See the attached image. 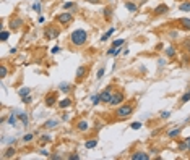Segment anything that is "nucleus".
<instances>
[{
    "instance_id": "1",
    "label": "nucleus",
    "mask_w": 190,
    "mask_h": 160,
    "mask_svg": "<svg viewBox=\"0 0 190 160\" xmlns=\"http://www.w3.org/2000/svg\"><path fill=\"white\" fill-rule=\"evenodd\" d=\"M70 42L72 45H77V47H81L88 42V32L84 29H75L70 34Z\"/></svg>"
},
{
    "instance_id": "2",
    "label": "nucleus",
    "mask_w": 190,
    "mask_h": 160,
    "mask_svg": "<svg viewBox=\"0 0 190 160\" xmlns=\"http://www.w3.org/2000/svg\"><path fill=\"white\" fill-rule=\"evenodd\" d=\"M133 113V104H120L119 107L116 108V118L117 120H125Z\"/></svg>"
},
{
    "instance_id": "3",
    "label": "nucleus",
    "mask_w": 190,
    "mask_h": 160,
    "mask_svg": "<svg viewBox=\"0 0 190 160\" xmlns=\"http://www.w3.org/2000/svg\"><path fill=\"white\" fill-rule=\"evenodd\" d=\"M123 102H125V94H123L122 91H116L112 94V97H111V100H109V105L111 107H119Z\"/></svg>"
},
{
    "instance_id": "4",
    "label": "nucleus",
    "mask_w": 190,
    "mask_h": 160,
    "mask_svg": "<svg viewBox=\"0 0 190 160\" xmlns=\"http://www.w3.org/2000/svg\"><path fill=\"white\" fill-rule=\"evenodd\" d=\"M57 23L59 25H62V26H68L73 21V15L70 13V11H62L60 15H57Z\"/></svg>"
},
{
    "instance_id": "5",
    "label": "nucleus",
    "mask_w": 190,
    "mask_h": 160,
    "mask_svg": "<svg viewBox=\"0 0 190 160\" xmlns=\"http://www.w3.org/2000/svg\"><path fill=\"white\" fill-rule=\"evenodd\" d=\"M59 36H60V29L55 28V26L46 28V31H44V37H46L47 41H50V39H57Z\"/></svg>"
},
{
    "instance_id": "6",
    "label": "nucleus",
    "mask_w": 190,
    "mask_h": 160,
    "mask_svg": "<svg viewBox=\"0 0 190 160\" xmlns=\"http://www.w3.org/2000/svg\"><path fill=\"white\" fill-rule=\"evenodd\" d=\"M112 94H114V86H107V87H106V89L101 92V102H102V104H109Z\"/></svg>"
},
{
    "instance_id": "7",
    "label": "nucleus",
    "mask_w": 190,
    "mask_h": 160,
    "mask_svg": "<svg viewBox=\"0 0 190 160\" xmlns=\"http://www.w3.org/2000/svg\"><path fill=\"white\" fill-rule=\"evenodd\" d=\"M23 18H20V16H15V18H11L10 20V31L11 32H15V31H18V29L23 26Z\"/></svg>"
},
{
    "instance_id": "8",
    "label": "nucleus",
    "mask_w": 190,
    "mask_h": 160,
    "mask_svg": "<svg viewBox=\"0 0 190 160\" xmlns=\"http://www.w3.org/2000/svg\"><path fill=\"white\" fill-rule=\"evenodd\" d=\"M89 68L86 65H81L77 68V74H75V78H77V81H83L84 78H86V74H88Z\"/></svg>"
},
{
    "instance_id": "9",
    "label": "nucleus",
    "mask_w": 190,
    "mask_h": 160,
    "mask_svg": "<svg viewBox=\"0 0 190 160\" xmlns=\"http://www.w3.org/2000/svg\"><path fill=\"white\" fill-rule=\"evenodd\" d=\"M44 104H46V107H54L55 104H59V102H57V92L47 94L46 99H44Z\"/></svg>"
},
{
    "instance_id": "10",
    "label": "nucleus",
    "mask_w": 190,
    "mask_h": 160,
    "mask_svg": "<svg viewBox=\"0 0 190 160\" xmlns=\"http://www.w3.org/2000/svg\"><path fill=\"white\" fill-rule=\"evenodd\" d=\"M151 11H153V15H155V16H159V15L167 13V11H169V7H167L166 4H161V5H158L155 10H151Z\"/></svg>"
},
{
    "instance_id": "11",
    "label": "nucleus",
    "mask_w": 190,
    "mask_h": 160,
    "mask_svg": "<svg viewBox=\"0 0 190 160\" xmlns=\"http://www.w3.org/2000/svg\"><path fill=\"white\" fill-rule=\"evenodd\" d=\"M132 160H150V154L146 152H135L130 155Z\"/></svg>"
},
{
    "instance_id": "12",
    "label": "nucleus",
    "mask_w": 190,
    "mask_h": 160,
    "mask_svg": "<svg viewBox=\"0 0 190 160\" xmlns=\"http://www.w3.org/2000/svg\"><path fill=\"white\" fill-rule=\"evenodd\" d=\"M77 129L80 133H86L89 129V125H88V121L86 120H80V121H77Z\"/></svg>"
},
{
    "instance_id": "13",
    "label": "nucleus",
    "mask_w": 190,
    "mask_h": 160,
    "mask_svg": "<svg viewBox=\"0 0 190 160\" xmlns=\"http://www.w3.org/2000/svg\"><path fill=\"white\" fill-rule=\"evenodd\" d=\"M179 25H180V28L182 29H185V31H190V18H180L179 20Z\"/></svg>"
},
{
    "instance_id": "14",
    "label": "nucleus",
    "mask_w": 190,
    "mask_h": 160,
    "mask_svg": "<svg viewBox=\"0 0 190 160\" xmlns=\"http://www.w3.org/2000/svg\"><path fill=\"white\" fill-rule=\"evenodd\" d=\"M70 105H72V99H62V100H59V107L60 108H62V110H63V108H68V107H70Z\"/></svg>"
},
{
    "instance_id": "15",
    "label": "nucleus",
    "mask_w": 190,
    "mask_h": 160,
    "mask_svg": "<svg viewBox=\"0 0 190 160\" xmlns=\"http://www.w3.org/2000/svg\"><path fill=\"white\" fill-rule=\"evenodd\" d=\"M96 146H98V139H96V138H93V139H88L86 142H84V147H86V149H94Z\"/></svg>"
},
{
    "instance_id": "16",
    "label": "nucleus",
    "mask_w": 190,
    "mask_h": 160,
    "mask_svg": "<svg viewBox=\"0 0 190 160\" xmlns=\"http://www.w3.org/2000/svg\"><path fill=\"white\" fill-rule=\"evenodd\" d=\"M123 5H125V8H127L128 11H132V13H135V11L138 10V7H137V5H135L133 2H128V0H127V2H125Z\"/></svg>"
},
{
    "instance_id": "17",
    "label": "nucleus",
    "mask_w": 190,
    "mask_h": 160,
    "mask_svg": "<svg viewBox=\"0 0 190 160\" xmlns=\"http://www.w3.org/2000/svg\"><path fill=\"white\" fill-rule=\"evenodd\" d=\"M164 53H166V57H167V58H172V57L176 55V49H174L172 45H169V47H166Z\"/></svg>"
},
{
    "instance_id": "18",
    "label": "nucleus",
    "mask_w": 190,
    "mask_h": 160,
    "mask_svg": "<svg viewBox=\"0 0 190 160\" xmlns=\"http://www.w3.org/2000/svg\"><path fill=\"white\" fill-rule=\"evenodd\" d=\"M180 133H182V128H174V129H171V131H167V138H176Z\"/></svg>"
},
{
    "instance_id": "19",
    "label": "nucleus",
    "mask_w": 190,
    "mask_h": 160,
    "mask_svg": "<svg viewBox=\"0 0 190 160\" xmlns=\"http://www.w3.org/2000/svg\"><path fill=\"white\" fill-rule=\"evenodd\" d=\"M102 15H104V18H106V20L109 21L111 18H112V8H111V7H106L104 10H102Z\"/></svg>"
},
{
    "instance_id": "20",
    "label": "nucleus",
    "mask_w": 190,
    "mask_h": 160,
    "mask_svg": "<svg viewBox=\"0 0 190 160\" xmlns=\"http://www.w3.org/2000/svg\"><path fill=\"white\" fill-rule=\"evenodd\" d=\"M18 120H20V121L23 123L25 126H28V113H23V112H21V113H18Z\"/></svg>"
},
{
    "instance_id": "21",
    "label": "nucleus",
    "mask_w": 190,
    "mask_h": 160,
    "mask_svg": "<svg viewBox=\"0 0 190 160\" xmlns=\"http://www.w3.org/2000/svg\"><path fill=\"white\" fill-rule=\"evenodd\" d=\"M7 76H8V68L2 63V65H0V78L4 79V78H7Z\"/></svg>"
},
{
    "instance_id": "22",
    "label": "nucleus",
    "mask_w": 190,
    "mask_h": 160,
    "mask_svg": "<svg viewBox=\"0 0 190 160\" xmlns=\"http://www.w3.org/2000/svg\"><path fill=\"white\" fill-rule=\"evenodd\" d=\"M114 32H116V28H111V29H109V31L106 32V34H102V37H101V41H102V42H106V41H107V39H109V37H111V36H112V34H114Z\"/></svg>"
},
{
    "instance_id": "23",
    "label": "nucleus",
    "mask_w": 190,
    "mask_h": 160,
    "mask_svg": "<svg viewBox=\"0 0 190 160\" xmlns=\"http://www.w3.org/2000/svg\"><path fill=\"white\" fill-rule=\"evenodd\" d=\"M18 94H20V97H26V95L31 94V89H29V87H23V89L18 91Z\"/></svg>"
},
{
    "instance_id": "24",
    "label": "nucleus",
    "mask_w": 190,
    "mask_h": 160,
    "mask_svg": "<svg viewBox=\"0 0 190 160\" xmlns=\"http://www.w3.org/2000/svg\"><path fill=\"white\" fill-rule=\"evenodd\" d=\"M50 141H52V138H50L49 134H46V136H42L41 138V141H39V144H41V146H46V144H49Z\"/></svg>"
},
{
    "instance_id": "25",
    "label": "nucleus",
    "mask_w": 190,
    "mask_h": 160,
    "mask_svg": "<svg viewBox=\"0 0 190 160\" xmlns=\"http://www.w3.org/2000/svg\"><path fill=\"white\" fill-rule=\"evenodd\" d=\"M91 104H93V105H99V104H101V94H93Z\"/></svg>"
},
{
    "instance_id": "26",
    "label": "nucleus",
    "mask_w": 190,
    "mask_h": 160,
    "mask_svg": "<svg viewBox=\"0 0 190 160\" xmlns=\"http://www.w3.org/2000/svg\"><path fill=\"white\" fill-rule=\"evenodd\" d=\"M179 10L180 11H190V2H182L179 5Z\"/></svg>"
},
{
    "instance_id": "27",
    "label": "nucleus",
    "mask_w": 190,
    "mask_h": 160,
    "mask_svg": "<svg viewBox=\"0 0 190 160\" xmlns=\"http://www.w3.org/2000/svg\"><path fill=\"white\" fill-rule=\"evenodd\" d=\"M13 155H15V149L13 147H8L4 154V159H10V157H13Z\"/></svg>"
},
{
    "instance_id": "28",
    "label": "nucleus",
    "mask_w": 190,
    "mask_h": 160,
    "mask_svg": "<svg viewBox=\"0 0 190 160\" xmlns=\"http://www.w3.org/2000/svg\"><path fill=\"white\" fill-rule=\"evenodd\" d=\"M179 150H189V142H187V139L185 141H179Z\"/></svg>"
},
{
    "instance_id": "29",
    "label": "nucleus",
    "mask_w": 190,
    "mask_h": 160,
    "mask_svg": "<svg viewBox=\"0 0 190 160\" xmlns=\"http://www.w3.org/2000/svg\"><path fill=\"white\" fill-rule=\"evenodd\" d=\"M72 8H77V4H75V2H65V4H63V10H72Z\"/></svg>"
},
{
    "instance_id": "30",
    "label": "nucleus",
    "mask_w": 190,
    "mask_h": 160,
    "mask_svg": "<svg viewBox=\"0 0 190 160\" xmlns=\"http://www.w3.org/2000/svg\"><path fill=\"white\" fill-rule=\"evenodd\" d=\"M54 126H57V121H55V120H49V121H46V123H44V128H46V129L54 128Z\"/></svg>"
},
{
    "instance_id": "31",
    "label": "nucleus",
    "mask_w": 190,
    "mask_h": 160,
    "mask_svg": "<svg viewBox=\"0 0 190 160\" xmlns=\"http://www.w3.org/2000/svg\"><path fill=\"white\" fill-rule=\"evenodd\" d=\"M187 102H190V91H189V92H185V94L180 97V104H187Z\"/></svg>"
},
{
    "instance_id": "32",
    "label": "nucleus",
    "mask_w": 190,
    "mask_h": 160,
    "mask_svg": "<svg viewBox=\"0 0 190 160\" xmlns=\"http://www.w3.org/2000/svg\"><path fill=\"white\" fill-rule=\"evenodd\" d=\"M59 89L62 91V92H68V91H70V84H68V83H62L59 86Z\"/></svg>"
},
{
    "instance_id": "33",
    "label": "nucleus",
    "mask_w": 190,
    "mask_h": 160,
    "mask_svg": "<svg viewBox=\"0 0 190 160\" xmlns=\"http://www.w3.org/2000/svg\"><path fill=\"white\" fill-rule=\"evenodd\" d=\"M8 36H10V32L5 31V29H2V32H0V39H2V42H5L8 39Z\"/></svg>"
},
{
    "instance_id": "34",
    "label": "nucleus",
    "mask_w": 190,
    "mask_h": 160,
    "mask_svg": "<svg viewBox=\"0 0 190 160\" xmlns=\"http://www.w3.org/2000/svg\"><path fill=\"white\" fill-rule=\"evenodd\" d=\"M16 118H18V115H16V116H15V115H10V116H8V123H10L11 126H15V125H16Z\"/></svg>"
},
{
    "instance_id": "35",
    "label": "nucleus",
    "mask_w": 190,
    "mask_h": 160,
    "mask_svg": "<svg viewBox=\"0 0 190 160\" xmlns=\"http://www.w3.org/2000/svg\"><path fill=\"white\" fill-rule=\"evenodd\" d=\"M123 45V39H117V41L112 42V47H122Z\"/></svg>"
},
{
    "instance_id": "36",
    "label": "nucleus",
    "mask_w": 190,
    "mask_h": 160,
    "mask_svg": "<svg viewBox=\"0 0 190 160\" xmlns=\"http://www.w3.org/2000/svg\"><path fill=\"white\" fill-rule=\"evenodd\" d=\"M31 100H33V99H31V95H26V97H21V102H23V104H26V105H28V104H31Z\"/></svg>"
},
{
    "instance_id": "37",
    "label": "nucleus",
    "mask_w": 190,
    "mask_h": 160,
    "mask_svg": "<svg viewBox=\"0 0 190 160\" xmlns=\"http://www.w3.org/2000/svg\"><path fill=\"white\" fill-rule=\"evenodd\" d=\"M169 116H171V112H169V110H162L161 112V118H169Z\"/></svg>"
},
{
    "instance_id": "38",
    "label": "nucleus",
    "mask_w": 190,
    "mask_h": 160,
    "mask_svg": "<svg viewBox=\"0 0 190 160\" xmlns=\"http://www.w3.org/2000/svg\"><path fill=\"white\" fill-rule=\"evenodd\" d=\"M130 128L132 129H140L141 128V123L140 121H135V123H132V125H130Z\"/></svg>"
},
{
    "instance_id": "39",
    "label": "nucleus",
    "mask_w": 190,
    "mask_h": 160,
    "mask_svg": "<svg viewBox=\"0 0 190 160\" xmlns=\"http://www.w3.org/2000/svg\"><path fill=\"white\" fill-rule=\"evenodd\" d=\"M104 73H106V70H104V66H102L101 70L98 71V76H96V78H98V79H102V76H104Z\"/></svg>"
},
{
    "instance_id": "40",
    "label": "nucleus",
    "mask_w": 190,
    "mask_h": 160,
    "mask_svg": "<svg viewBox=\"0 0 190 160\" xmlns=\"http://www.w3.org/2000/svg\"><path fill=\"white\" fill-rule=\"evenodd\" d=\"M33 138H34V134H26L25 138H23V141H25V142H29V141H31Z\"/></svg>"
},
{
    "instance_id": "41",
    "label": "nucleus",
    "mask_w": 190,
    "mask_h": 160,
    "mask_svg": "<svg viewBox=\"0 0 190 160\" xmlns=\"http://www.w3.org/2000/svg\"><path fill=\"white\" fill-rule=\"evenodd\" d=\"M33 10L38 11V13H41V4H34L33 5Z\"/></svg>"
},
{
    "instance_id": "42",
    "label": "nucleus",
    "mask_w": 190,
    "mask_h": 160,
    "mask_svg": "<svg viewBox=\"0 0 190 160\" xmlns=\"http://www.w3.org/2000/svg\"><path fill=\"white\" fill-rule=\"evenodd\" d=\"M68 159H70V160H78V159H80V155H78V154H72V155H68Z\"/></svg>"
},
{
    "instance_id": "43",
    "label": "nucleus",
    "mask_w": 190,
    "mask_h": 160,
    "mask_svg": "<svg viewBox=\"0 0 190 160\" xmlns=\"http://www.w3.org/2000/svg\"><path fill=\"white\" fill-rule=\"evenodd\" d=\"M50 52H52V53H59V52H60V47H59V45H55V47L50 50Z\"/></svg>"
},
{
    "instance_id": "44",
    "label": "nucleus",
    "mask_w": 190,
    "mask_h": 160,
    "mask_svg": "<svg viewBox=\"0 0 190 160\" xmlns=\"http://www.w3.org/2000/svg\"><path fill=\"white\" fill-rule=\"evenodd\" d=\"M68 118H70L68 113H63V115H62V121H68Z\"/></svg>"
},
{
    "instance_id": "45",
    "label": "nucleus",
    "mask_w": 190,
    "mask_h": 160,
    "mask_svg": "<svg viewBox=\"0 0 190 160\" xmlns=\"http://www.w3.org/2000/svg\"><path fill=\"white\" fill-rule=\"evenodd\" d=\"M50 159H52V160H60L62 157H60V155H57V154H55V155H50Z\"/></svg>"
},
{
    "instance_id": "46",
    "label": "nucleus",
    "mask_w": 190,
    "mask_h": 160,
    "mask_svg": "<svg viewBox=\"0 0 190 160\" xmlns=\"http://www.w3.org/2000/svg\"><path fill=\"white\" fill-rule=\"evenodd\" d=\"M184 45H185V47H187V50H189V53H190V41H187Z\"/></svg>"
},
{
    "instance_id": "47",
    "label": "nucleus",
    "mask_w": 190,
    "mask_h": 160,
    "mask_svg": "<svg viewBox=\"0 0 190 160\" xmlns=\"http://www.w3.org/2000/svg\"><path fill=\"white\" fill-rule=\"evenodd\" d=\"M86 2H89V4H99L101 0H86Z\"/></svg>"
},
{
    "instance_id": "48",
    "label": "nucleus",
    "mask_w": 190,
    "mask_h": 160,
    "mask_svg": "<svg viewBox=\"0 0 190 160\" xmlns=\"http://www.w3.org/2000/svg\"><path fill=\"white\" fill-rule=\"evenodd\" d=\"M187 142H189V150H190V138H187Z\"/></svg>"
}]
</instances>
